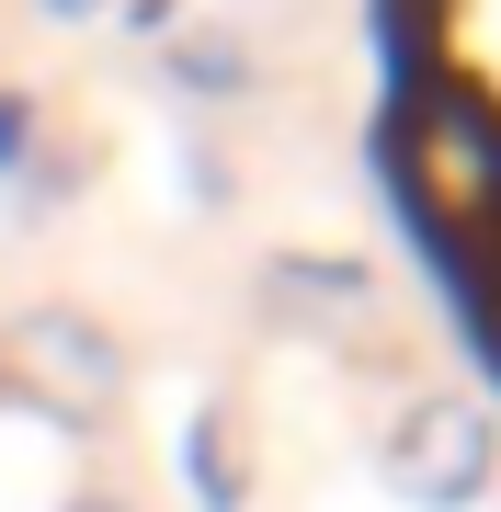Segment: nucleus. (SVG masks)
I'll list each match as a JSON object with an SVG mask.
<instances>
[{"mask_svg":"<svg viewBox=\"0 0 501 512\" xmlns=\"http://www.w3.org/2000/svg\"><path fill=\"white\" fill-rule=\"evenodd\" d=\"M410 171L501 330V0H410Z\"/></svg>","mask_w":501,"mask_h":512,"instance_id":"nucleus-1","label":"nucleus"}]
</instances>
